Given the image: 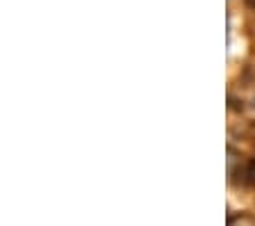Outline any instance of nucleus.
I'll list each match as a JSON object with an SVG mask.
<instances>
[{
    "label": "nucleus",
    "mask_w": 255,
    "mask_h": 226,
    "mask_svg": "<svg viewBox=\"0 0 255 226\" xmlns=\"http://www.w3.org/2000/svg\"><path fill=\"white\" fill-rule=\"evenodd\" d=\"M249 176H251V180H255V158L249 162Z\"/></svg>",
    "instance_id": "1"
},
{
    "label": "nucleus",
    "mask_w": 255,
    "mask_h": 226,
    "mask_svg": "<svg viewBox=\"0 0 255 226\" xmlns=\"http://www.w3.org/2000/svg\"><path fill=\"white\" fill-rule=\"evenodd\" d=\"M246 5H249V7H253V9H255V0H246Z\"/></svg>",
    "instance_id": "2"
}]
</instances>
